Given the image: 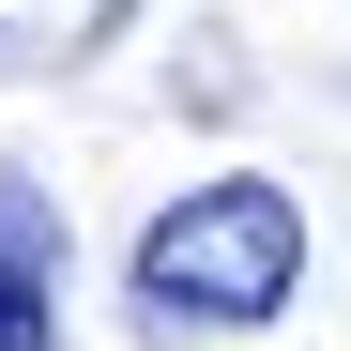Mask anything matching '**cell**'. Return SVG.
<instances>
[{"label":"cell","instance_id":"obj_2","mask_svg":"<svg viewBox=\"0 0 351 351\" xmlns=\"http://www.w3.org/2000/svg\"><path fill=\"white\" fill-rule=\"evenodd\" d=\"M46 336H62V214L0 184V351H46Z\"/></svg>","mask_w":351,"mask_h":351},{"label":"cell","instance_id":"obj_1","mask_svg":"<svg viewBox=\"0 0 351 351\" xmlns=\"http://www.w3.org/2000/svg\"><path fill=\"white\" fill-rule=\"evenodd\" d=\"M290 275H306V199L290 184H184L153 229H138V306L168 321H275Z\"/></svg>","mask_w":351,"mask_h":351}]
</instances>
